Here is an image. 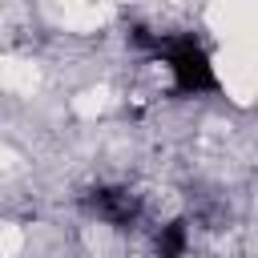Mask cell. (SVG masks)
<instances>
[{"mask_svg": "<svg viewBox=\"0 0 258 258\" xmlns=\"http://www.w3.org/2000/svg\"><path fill=\"white\" fill-rule=\"evenodd\" d=\"M85 206H89V214H97L109 226H133L145 214V202L133 189H93L85 198Z\"/></svg>", "mask_w": 258, "mask_h": 258, "instance_id": "cell-1", "label": "cell"}]
</instances>
